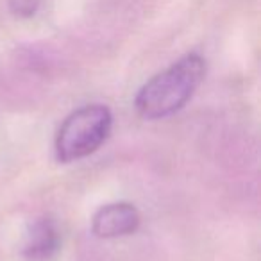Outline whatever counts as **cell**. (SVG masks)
<instances>
[{
	"label": "cell",
	"mask_w": 261,
	"mask_h": 261,
	"mask_svg": "<svg viewBox=\"0 0 261 261\" xmlns=\"http://www.w3.org/2000/svg\"><path fill=\"white\" fill-rule=\"evenodd\" d=\"M140 211L130 202H111L102 206L91 220V231L97 238L113 240L129 236L138 231Z\"/></svg>",
	"instance_id": "3"
},
{
	"label": "cell",
	"mask_w": 261,
	"mask_h": 261,
	"mask_svg": "<svg viewBox=\"0 0 261 261\" xmlns=\"http://www.w3.org/2000/svg\"><path fill=\"white\" fill-rule=\"evenodd\" d=\"M206 75V61L199 54H186L167 70L149 79L135 98L136 111L145 120H161L181 111Z\"/></svg>",
	"instance_id": "1"
},
{
	"label": "cell",
	"mask_w": 261,
	"mask_h": 261,
	"mask_svg": "<svg viewBox=\"0 0 261 261\" xmlns=\"http://www.w3.org/2000/svg\"><path fill=\"white\" fill-rule=\"evenodd\" d=\"M61 247V236L50 218H38L29 229L23 245V257L27 261H50Z\"/></svg>",
	"instance_id": "4"
},
{
	"label": "cell",
	"mask_w": 261,
	"mask_h": 261,
	"mask_svg": "<svg viewBox=\"0 0 261 261\" xmlns=\"http://www.w3.org/2000/svg\"><path fill=\"white\" fill-rule=\"evenodd\" d=\"M113 115L106 106L90 104L65 118L56 136V158L61 163L83 160L97 152L108 140Z\"/></svg>",
	"instance_id": "2"
},
{
	"label": "cell",
	"mask_w": 261,
	"mask_h": 261,
	"mask_svg": "<svg viewBox=\"0 0 261 261\" xmlns=\"http://www.w3.org/2000/svg\"><path fill=\"white\" fill-rule=\"evenodd\" d=\"M9 8L16 16H33L40 8V0H9Z\"/></svg>",
	"instance_id": "5"
}]
</instances>
